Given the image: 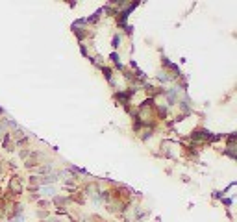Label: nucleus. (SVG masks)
I'll return each instance as SVG.
<instances>
[{
    "label": "nucleus",
    "instance_id": "3",
    "mask_svg": "<svg viewBox=\"0 0 237 222\" xmlns=\"http://www.w3.org/2000/svg\"><path fill=\"white\" fill-rule=\"evenodd\" d=\"M43 194L52 196V194H54V189H52V187H45V189H43Z\"/></svg>",
    "mask_w": 237,
    "mask_h": 222
},
{
    "label": "nucleus",
    "instance_id": "2",
    "mask_svg": "<svg viewBox=\"0 0 237 222\" xmlns=\"http://www.w3.org/2000/svg\"><path fill=\"white\" fill-rule=\"evenodd\" d=\"M118 45H121V35H113V41H111V46L117 48Z\"/></svg>",
    "mask_w": 237,
    "mask_h": 222
},
{
    "label": "nucleus",
    "instance_id": "1",
    "mask_svg": "<svg viewBox=\"0 0 237 222\" xmlns=\"http://www.w3.org/2000/svg\"><path fill=\"white\" fill-rule=\"evenodd\" d=\"M39 172H41V174H48V172H52V165H45V167H39Z\"/></svg>",
    "mask_w": 237,
    "mask_h": 222
}]
</instances>
